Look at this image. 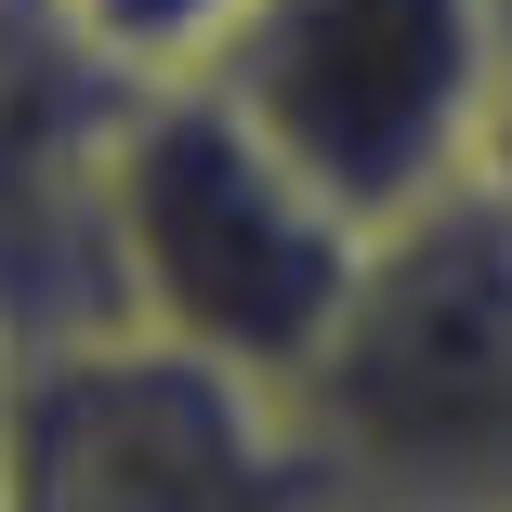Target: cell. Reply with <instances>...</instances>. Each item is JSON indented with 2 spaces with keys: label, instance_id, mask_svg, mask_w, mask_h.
I'll return each instance as SVG.
<instances>
[{
  "label": "cell",
  "instance_id": "1",
  "mask_svg": "<svg viewBox=\"0 0 512 512\" xmlns=\"http://www.w3.org/2000/svg\"><path fill=\"white\" fill-rule=\"evenodd\" d=\"M92 237H106L119 329H158L211 368L276 381V394L316 381V355L355 316V276H368V224L211 66L119 92L106 158H92Z\"/></svg>",
  "mask_w": 512,
  "mask_h": 512
},
{
  "label": "cell",
  "instance_id": "2",
  "mask_svg": "<svg viewBox=\"0 0 512 512\" xmlns=\"http://www.w3.org/2000/svg\"><path fill=\"white\" fill-rule=\"evenodd\" d=\"M302 421L355 512H512V211L486 171L368 237Z\"/></svg>",
  "mask_w": 512,
  "mask_h": 512
},
{
  "label": "cell",
  "instance_id": "3",
  "mask_svg": "<svg viewBox=\"0 0 512 512\" xmlns=\"http://www.w3.org/2000/svg\"><path fill=\"white\" fill-rule=\"evenodd\" d=\"M0 512H355V486L302 394L106 316L14 355Z\"/></svg>",
  "mask_w": 512,
  "mask_h": 512
},
{
  "label": "cell",
  "instance_id": "4",
  "mask_svg": "<svg viewBox=\"0 0 512 512\" xmlns=\"http://www.w3.org/2000/svg\"><path fill=\"white\" fill-rule=\"evenodd\" d=\"M211 79L381 237L473 184L512 92V0H250Z\"/></svg>",
  "mask_w": 512,
  "mask_h": 512
},
{
  "label": "cell",
  "instance_id": "5",
  "mask_svg": "<svg viewBox=\"0 0 512 512\" xmlns=\"http://www.w3.org/2000/svg\"><path fill=\"white\" fill-rule=\"evenodd\" d=\"M237 14L250 0H53V27L92 66H119V79H197L237 40Z\"/></svg>",
  "mask_w": 512,
  "mask_h": 512
},
{
  "label": "cell",
  "instance_id": "6",
  "mask_svg": "<svg viewBox=\"0 0 512 512\" xmlns=\"http://www.w3.org/2000/svg\"><path fill=\"white\" fill-rule=\"evenodd\" d=\"M473 171H486V197H499V211H512V92H499V132H486V158H473Z\"/></svg>",
  "mask_w": 512,
  "mask_h": 512
},
{
  "label": "cell",
  "instance_id": "7",
  "mask_svg": "<svg viewBox=\"0 0 512 512\" xmlns=\"http://www.w3.org/2000/svg\"><path fill=\"white\" fill-rule=\"evenodd\" d=\"M14 355H27V342L0 329V447H14Z\"/></svg>",
  "mask_w": 512,
  "mask_h": 512
},
{
  "label": "cell",
  "instance_id": "8",
  "mask_svg": "<svg viewBox=\"0 0 512 512\" xmlns=\"http://www.w3.org/2000/svg\"><path fill=\"white\" fill-rule=\"evenodd\" d=\"M0 14H14V0H0Z\"/></svg>",
  "mask_w": 512,
  "mask_h": 512
}]
</instances>
